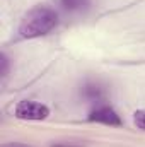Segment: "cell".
<instances>
[{
    "mask_svg": "<svg viewBox=\"0 0 145 147\" xmlns=\"http://www.w3.org/2000/svg\"><path fill=\"white\" fill-rule=\"evenodd\" d=\"M133 121H135V125H137V127H138L140 130H145V110H138V111H135Z\"/></svg>",
    "mask_w": 145,
    "mask_h": 147,
    "instance_id": "cell-5",
    "label": "cell"
},
{
    "mask_svg": "<svg viewBox=\"0 0 145 147\" xmlns=\"http://www.w3.org/2000/svg\"><path fill=\"white\" fill-rule=\"evenodd\" d=\"M51 147H79V146H62L60 144V146H51Z\"/></svg>",
    "mask_w": 145,
    "mask_h": 147,
    "instance_id": "cell-7",
    "label": "cell"
},
{
    "mask_svg": "<svg viewBox=\"0 0 145 147\" xmlns=\"http://www.w3.org/2000/svg\"><path fill=\"white\" fill-rule=\"evenodd\" d=\"M14 115H15V118H19V120L41 121V120L48 118L50 110H48V106H44V105H41V103L24 99V101H19V103L15 105Z\"/></svg>",
    "mask_w": 145,
    "mask_h": 147,
    "instance_id": "cell-2",
    "label": "cell"
},
{
    "mask_svg": "<svg viewBox=\"0 0 145 147\" xmlns=\"http://www.w3.org/2000/svg\"><path fill=\"white\" fill-rule=\"evenodd\" d=\"M89 121H96V123H103V125H121V118L116 111L109 106H99L96 110L91 111L89 115Z\"/></svg>",
    "mask_w": 145,
    "mask_h": 147,
    "instance_id": "cell-3",
    "label": "cell"
},
{
    "mask_svg": "<svg viewBox=\"0 0 145 147\" xmlns=\"http://www.w3.org/2000/svg\"><path fill=\"white\" fill-rule=\"evenodd\" d=\"M58 24V16L50 7H36L29 10L19 26V34L26 39H33L48 34Z\"/></svg>",
    "mask_w": 145,
    "mask_h": 147,
    "instance_id": "cell-1",
    "label": "cell"
},
{
    "mask_svg": "<svg viewBox=\"0 0 145 147\" xmlns=\"http://www.w3.org/2000/svg\"><path fill=\"white\" fill-rule=\"evenodd\" d=\"M87 3V0H62V5L68 10H79Z\"/></svg>",
    "mask_w": 145,
    "mask_h": 147,
    "instance_id": "cell-4",
    "label": "cell"
},
{
    "mask_svg": "<svg viewBox=\"0 0 145 147\" xmlns=\"http://www.w3.org/2000/svg\"><path fill=\"white\" fill-rule=\"evenodd\" d=\"M0 62H2V75H5L7 74V57L2 55L0 57Z\"/></svg>",
    "mask_w": 145,
    "mask_h": 147,
    "instance_id": "cell-6",
    "label": "cell"
},
{
    "mask_svg": "<svg viewBox=\"0 0 145 147\" xmlns=\"http://www.w3.org/2000/svg\"><path fill=\"white\" fill-rule=\"evenodd\" d=\"M3 147H22V146H3Z\"/></svg>",
    "mask_w": 145,
    "mask_h": 147,
    "instance_id": "cell-8",
    "label": "cell"
}]
</instances>
